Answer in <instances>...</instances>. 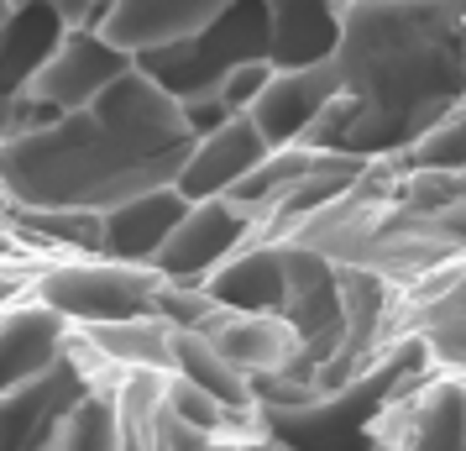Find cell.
<instances>
[{
	"mask_svg": "<svg viewBox=\"0 0 466 451\" xmlns=\"http://www.w3.org/2000/svg\"><path fill=\"white\" fill-rule=\"evenodd\" d=\"M194 148L184 100L147 64L127 68L85 110L0 142V190L16 210H116L147 190L178 184Z\"/></svg>",
	"mask_w": 466,
	"mask_h": 451,
	"instance_id": "obj_1",
	"label": "cell"
},
{
	"mask_svg": "<svg viewBox=\"0 0 466 451\" xmlns=\"http://www.w3.org/2000/svg\"><path fill=\"white\" fill-rule=\"evenodd\" d=\"M157 283H163L157 268L106 258V252H85V258L37 262L32 300L47 304L53 315H64V321L79 331V325H110V321L152 315Z\"/></svg>",
	"mask_w": 466,
	"mask_h": 451,
	"instance_id": "obj_2",
	"label": "cell"
},
{
	"mask_svg": "<svg viewBox=\"0 0 466 451\" xmlns=\"http://www.w3.org/2000/svg\"><path fill=\"white\" fill-rule=\"evenodd\" d=\"M127 68H137V58L121 43H110L100 22L58 26V37L47 43V53L37 64L26 68V79L16 89H22L32 106H43L58 116V110L95 106Z\"/></svg>",
	"mask_w": 466,
	"mask_h": 451,
	"instance_id": "obj_3",
	"label": "cell"
},
{
	"mask_svg": "<svg viewBox=\"0 0 466 451\" xmlns=\"http://www.w3.org/2000/svg\"><path fill=\"white\" fill-rule=\"evenodd\" d=\"M252 237H257V220L236 205L231 194H220V200H189V210L178 215L168 241L157 247L152 268L178 283H205L236 247H247Z\"/></svg>",
	"mask_w": 466,
	"mask_h": 451,
	"instance_id": "obj_4",
	"label": "cell"
},
{
	"mask_svg": "<svg viewBox=\"0 0 466 451\" xmlns=\"http://www.w3.org/2000/svg\"><path fill=\"white\" fill-rule=\"evenodd\" d=\"M340 89H346V79H340L336 58L278 64L273 79H268V89L252 100L247 116L262 127V137H268L273 148H299V142L315 131V121L325 116V106L336 100Z\"/></svg>",
	"mask_w": 466,
	"mask_h": 451,
	"instance_id": "obj_5",
	"label": "cell"
},
{
	"mask_svg": "<svg viewBox=\"0 0 466 451\" xmlns=\"http://www.w3.org/2000/svg\"><path fill=\"white\" fill-rule=\"evenodd\" d=\"M273 142L262 137L247 110H236L231 121H220L215 131L194 137L189 158L178 169V194L184 200H220V194H236L247 179H252L262 163H268Z\"/></svg>",
	"mask_w": 466,
	"mask_h": 451,
	"instance_id": "obj_6",
	"label": "cell"
},
{
	"mask_svg": "<svg viewBox=\"0 0 466 451\" xmlns=\"http://www.w3.org/2000/svg\"><path fill=\"white\" fill-rule=\"evenodd\" d=\"M205 331L252 384L304 363V342L283 310H220Z\"/></svg>",
	"mask_w": 466,
	"mask_h": 451,
	"instance_id": "obj_7",
	"label": "cell"
},
{
	"mask_svg": "<svg viewBox=\"0 0 466 451\" xmlns=\"http://www.w3.org/2000/svg\"><path fill=\"white\" fill-rule=\"evenodd\" d=\"M205 289L220 310H283V300H289V237L257 231L247 247H236L205 279Z\"/></svg>",
	"mask_w": 466,
	"mask_h": 451,
	"instance_id": "obj_8",
	"label": "cell"
},
{
	"mask_svg": "<svg viewBox=\"0 0 466 451\" xmlns=\"http://www.w3.org/2000/svg\"><path fill=\"white\" fill-rule=\"evenodd\" d=\"M184 210H189V200L178 194V184L137 194V200H127V205L106 210V241H100V252H106V258L152 268L157 247L168 241V231L178 226V215Z\"/></svg>",
	"mask_w": 466,
	"mask_h": 451,
	"instance_id": "obj_9",
	"label": "cell"
},
{
	"mask_svg": "<svg viewBox=\"0 0 466 451\" xmlns=\"http://www.w3.org/2000/svg\"><path fill=\"white\" fill-rule=\"evenodd\" d=\"M168 373L189 378V384H199L205 394H215L226 409L257 420V384L210 342V331H173L168 336Z\"/></svg>",
	"mask_w": 466,
	"mask_h": 451,
	"instance_id": "obj_10",
	"label": "cell"
},
{
	"mask_svg": "<svg viewBox=\"0 0 466 451\" xmlns=\"http://www.w3.org/2000/svg\"><path fill=\"white\" fill-rule=\"evenodd\" d=\"M424 352H430V363L445 367V373H456L466 378V315H451V321H430L420 331Z\"/></svg>",
	"mask_w": 466,
	"mask_h": 451,
	"instance_id": "obj_11",
	"label": "cell"
},
{
	"mask_svg": "<svg viewBox=\"0 0 466 451\" xmlns=\"http://www.w3.org/2000/svg\"><path fill=\"white\" fill-rule=\"evenodd\" d=\"M16 11H32V5H43L47 16H58L64 26H85V22H100V11H106V0H11Z\"/></svg>",
	"mask_w": 466,
	"mask_h": 451,
	"instance_id": "obj_12",
	"label": "cell"
},
{
	"mask_svg": "<svg viewBox=\"0 0 466 451\" xmlns=\"http://www.w3.org/2000/svg\"><path fill=\"white\" fill-rule=\"evenodd\" d=\"M32 279H37V268H32V262L0 258V310H11V304L32 300Z\"/></svg>",
	"mask_w": 466,
	"mask_h": 451,
	"instance_id": "obj_13",
	"label": "cell"
},
{
	"mask_svg": "<svg viewBox=\"0 0 466 451\" xmlns=\"http://www.w3.org/2000/svg\"><path fill=\"white\" fill-rule=\"evenodd\" d=\"M430 220H435V231H441V237H445V241H451V247H456V252L466 258V190L456 194V200H445L441 210L430 215Z\"/></svg>",
	"mask_w": 466,
	"mask_h": 451,
	"instance_id": "obj_14",
	"label": "cell"
},
{
	"mask_svg": "<svg viewBox=\"0 0 466 451\" xmlns=\"http://www.w3.org/2000/svg\"><path fill=\"white\" fill-rule=\"evenodd\" d=\"M11 220H16V205L5 200V190H0V252L11 247Z\"/></svg>",
	"mask_w": 466,
	"mask_h": 451,
	"instance_id": "obj_15",
	"label": "cell"
}]
</instances>
